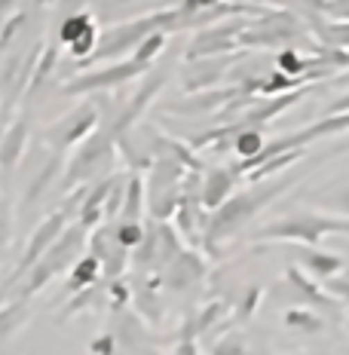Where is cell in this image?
<instances>
[{"mask_svg": "<svg viewBox=\"0 0 349 355\" xmlns=\"http://www.w3.org/2000/svg\"><path fill=\"white\" fill-rule=\"evenodd\" d=\"M346 355H349V352H346Z\"/></svg>", "mask_w": 349, "mask_h": 355, "instance_id": "obj_45", "label": "cell"}, {"mask_svg": "<svg viewBox=\"0 0 349 355\" xmlns=\"http://www.w3.org/2000/svg\"><path fill=\"white\" fill-rule=\"evenodd\" d=\"M31 138V120H28V110H22L10 120L3 132H0V168L3 172H12L16 162L25 153V144Z\"/></svg>", "mask_w": 349, "mask_h": 355, "instance_id": "obj_15", "label": "cell"}, {"mask_svg": "<svg viewBox=\"0 0 349 355\" xmlns=\"http://www.w3.org/2000/svg\"><path fill=\"white\" fill-rule=\"evenodd\" d=\"M129 300H132V291H129V285H126L123 279L108 282V306H110V313H123Z\"/></svg>", "mask_w": 349, "mask_h": 355, "instance_id": "obj_32", "label": "cell"}, {"mask_svg": "<svg viewBox=\"0 0 349 355\" xmlns=\"http://www.w3.org/2000/svg\"><path fill=\"white\" fill-rule=\"evenodd\" d=\"M25 21H28L25 12H12V19L6 21V25H3V31H0V53L12 46V40H16V34L22 31V28H25Z\"/></svg>", "mask_w": 349, "mask_h": 355, "instance_id": "obj_34", "label": "cell"}, {"mask_svg": "<svg viewBox=\"0 0 349 355\" xmlns=\"http://www.w3.org/2000/svg\"><path fill=\"white\" fill-rule=\"evenodd\" d=\"M95 21H92V12H74L71 19H65L62 21V28H58V43H65V46H74V43L83 37L89 28H92Z\"/></svg>", "mask_w": 349, "mask_h": 355, "instance_id": "obj_26", "label": "cell"}, {"mask_svg": "<svg viewBox=\"0 0 349 355\" xmlns=\"http://www.w3.org/2000/svg\"><path fill=\"white\" fill-rule=\"evenodd\" d=\"M303 37H307V25L297 16L285 10H264L239 34V49L279 46V43H294V40H303Z\"/></svg>", "mask_w": 349, "mask_h": 355, "instance_id": "obj_7", "label": "cell"}, {"mask_svg": "<svg viewBox=\"0 0 349 355\" xmlns=\"http://www.w3.org/2000/svg\"><path fill=\"white\" fill-rule=\"evenodd\" d=\"M68 224H71V218L65 214L62 209L58 211H53L49 218H43L40 224L34 227V233L28 236V245H25V251H22V257H19V263H16V270L6 276V282H3V288H0V300H6L12 294V288H16L22 279L31 272V266L40 261L43 254H46L49 248L56 245V239L62 236L65 230H68Z\"/></svg>", "mask_w": 349, "mask_h": 355, "instance_id": "obj_8", "label": "cell"}, {"mask_svg": "<svg viewBox=\"0 0 349 355\" xmlns=\"http://www.w3.org/2000/svg\"><path fill=\"white\" fill-rule=\"evenodd\" d=\"M58 64V46L56 43H43L40 53H37V62L31 68V80H28V92H25V105H31V101L37 98V92L43 89V83H46V77L53 73V68Z\"/></svg>", "mask_w": 349, "mask_h": 355, "instance_id": "obj_21", "label": "cell"}, {"mask_svg": "<svg viewBox=\"0 0 349 355\" xmlns=\"http://www.w3.org/2000/svg\"><path fill=\"white\" fill-rule=\"evenodd\" d=\"M205 272H209L205 257L196 248H184L160 276H162V288H169V291H190V288L203 282Z\"/></svg>", "mask_w": 349, "mask_h": 355, "instance_id": "obj_13", "label": "cell"}, {"mask_svg": "<svg viewBox=\"0 0 349 355\" xmlns=\"http://www.w3.org/2000/svg\"><path fill=\"white\" fill-rule=\"evenodd\" d=\"M212 355H248V346H245V337L242 334H224L218 340V346L212 349Z\"/></svg>", "mask_w": 349, "mask_h": 355, "instance_id": "obj_33", "label": "cell"}, {"mask_svg": "<svg viewBox=\"0 0 349 355\" xmlns=\"http://www.w3.org/2000/svg\"><path fill=\"white\" fill-rule=\"evenodd\" d=\"M34 3H37V6H53L56 0H34Z\"/></svg>", "mask_w": 349, "mask_h": 355, "instance_id": "obj_42", "label": "cell"}, {"mask_svg": "<svg viewBox=\"0 0 349 355\" xmlns=\"http://www.w3.org/2000/svg\"><path fill=\"white\" fill-rule=\"evenodd\" d=\"M285 282L294 288L297 297H303V303H307V309H337L340 303L331 297L325 288H318L309 276H303L300 266H288L285 272Z\"/></svg>", "mask_w": 349, "mask_h": 355, "instance_id": "obj_17", "label": "cell"}, {"mask_svg": "<svg viewBox=\"0 0 349 355\" xmlns=\"http://www.w3.org/2000/svg\"><path fill=\"white\" fill-rule=\"evenodd\" d=\"M31 319V300H10L0 306V346H6L12 337Z\"/></svg>", "mask_w": 349, "mask_h": 355, "instance_id": "obj_20", "label": "cell"}, {"mask_svg": "<svg viewBox=\"0 0 349 355\" xmlns=\"http://www.w3.org/2000/svg\"><path fill=\"white\" fill-rule=\"evenodd\" d=\"M117 352H120L117 334H101L89 343V355H117Z\"/></svg>", "mask_w": 349, "mask_h": 355, "instance_id": "obj_35", "label": "cell"}, {"mask_svg": "<svg viewBox=\"0 0 349 355\" xmlns=\"http://www.w3.org/2000/svg\"><path fill=\"white\" fill-rule=\"evenodd\" d=\"M166 80H169V71H162V68L147 73L144 83H141L135 92H132V98L123 105V110H117V120L110 123V129H108L110 138H114V135H123V132H129L132 125H135L141 116H144V110L153 105V98H157L160 89L166 86Z\"/></svg>", "mask_w": 349, "mask_h": 355, "instance_id": "obj_11", "label": "cell"}, {"mask_svg": "<svg viewBox=\"0 0 349 355\" xmlns=\"http://www.w3.org/2000/svg\"><path fill=\"white\" fill-rule=\"evenodd\" d=\"M132 300L138 303L141 315H144L151 324H160L162 313H166V306H162V276L160 272H151V276L144 279V291L132 294Z\"/></svg>", "mask_w": 349, "mask_h": 355, "instance_id": "obj_19", "label": "cell"}, {"mask_svg": "<svg viewBox=\"0 0 349 355\" xmlns=\"http://www.w3.org/2000/svg\"><path fill=\"white\" fill-rule=\"evenodd\" d=\"M10 209H6V202H3V196H0V251H3L6 245V239H10Z\"/></svg>", "mask_w": 349, "mask_h": 355, "instance_id": "obj_37", "label": "cell"}, {"mask_svg": "<svg viewBox=\"0 0 349 355\" xmlns=\"http://www.w3.org/2000/svg\"><path fill=\"white\" fill-rule=\"evenodd\" d=\"M294 181H297L294 175L266 178V181H261V184H248L245 190L233 193L221 209L209 211V224H205V233H203V248L209 251L212 257H218L221 245L233 239L245 224H251V220H255L273 199H279L285 190H291Z\"/></svg>", "mask_w": 349, "mask_h": 355, "instance_id": "obj_1", "label": "cell"}, {"mask_svg": "<svg viewBox=\"0 0 349 355\" xmlns=\"http://www.w3.org/2000/svg\"><path fill=\"white\" fill-rule=\"evenodd\" d=\"M318 37L331 43L334 49H349V21H328V25H316Z\"/></svg>", "mask_w": 349, "mask_h": 355, "instance_id": "obj_30", "label": "cell"}, {"mask_svg": "<svg viewBox=\"0 0 349 355\" xmlns=\"http://www.w3.org/2000/svg\"><path fill=\"white\" fill-rule=\"evenodd\" d=\"M117 181H120V175H110L105 181L95 184V187H86V196H83L80 211H77V224L83 227V230H95V227L105 224L108 199H110V190H114Z\"/></svg>", "mask_w": 349, "mask_h": 355, "instance_id": "obj_16", "label": "cell"}, {"mask_svg": "<svg viewBox=\"0 0 349 355\" xmlns=\"http://www.w3.org/2000/svg\"><path fill=\"white\" fill-rule=\"evenodd\" d=\"M89 254L101 263V279L105 282H114L126 272V263H132V251L123 248L114 236V224H101L95 227L92 236H89Z\"/></svg>", "mask_w": 349, "mask_h": 355, "instance_id": "obj_10", "label": "cell"}, {"mask_svg": "<svg viewBox=\"0 0 349 355\" xmlns=\"http://www.w3.org/2000/svg\"><path fill=\"white\" fill-rule=\"evenodd\" d=\"M114 236L123 248L135 251L144 242V220H117L114 224Z\"/></svg>", "mask_w": 349, "mask_h": 355, "instance_id": "obj_28", "label": "cell"}, {"mask_svg": "<svg viewBox=\"0 0 349 355\" xmlns=\"http://www.w3.org/2000/svg\"><path fill=\"white\" fill-rule=\"evenodd\" d=\"M230 144H233V153L239 157V162H248V159H255L257 153L264 150L266 138H264L261 129H245V132H239V135H236Z\"/></svg>", "mask_w": 349, "mask_h": 355, "instance_id": "obj_25", "label": "cell"}, {"mask_svg": "<svg viewBox=\"0 0 349 355\" xmlns=\"http://www.w3.org/2000/svg\"><path fill=\"white\" fill-rule=\"evenodd\" d=\"M242 55H245V49L242 53H233V55H214V58H196V62H187L181 68L184 92L193 95V92H209V89H214L218 86V80H224L230 64L239 62Z\"/></svg>", "mask_w": 349, "mask_h": 355, "instance_id": "obj_12", "label": "cell"}, {"mask_svg": "<svg viewBox=\"0 0 349 355\" xmlns=\"http://www.w3.org/2000/svg\"><path fill=\"white\" fill-rule=\"evenodd\" d=\"M147 211H151L153 220H169L175 218L178 202H181V187H184V178H187V168L181 166L178 159L169 157H157L153 166L147 168Z\"/></svg>", "mask_w": 349, "mask_h": 355, "instance_id": "obj_5", "label": "cell"}, {"mask_svg": "<svg viewBox=\"0 0 349 355\" xmlns=\"http://www.w3.org/2000/svg\"><path fill=\"white\" fill-rule=\"evenodd\" d=\"M285 328H291L297 331V334H303V337H313V334H322L325 331V319L318 313H313V309H288L285 313Z\"/></svg>", "mask_w": 349, "mask_h": 355, "instance_id": "obj_24", "label": "cell"}, {"mask_svg": "<svg viewBox=\"0 0 349 355\" xmlns=\"http://www.w3.org/2000/svg\"><path fill=\"white\" fill-rule=\"evenodd\" d=\"M65 166V153H53V162L49 166H43L40 172H37V178L31 181V187H28V196H25V205H34L37 199H40V193L49 187V181L58 175V168Z\"/></svg>", "mask_w": 349, "mask_h": 355, "instance_id": "obj_27", "label": "cell"}, {"mask_svg": "<svg viewBox=\"0 0 349 355\" xmlns=\"http://www.w3.org/2000/svg\"><path fill=\"white\" fill-rule=\"evenodd\" d=\"M99 279H101V263L95 261L92 254H83L74 263V270L68 272V294H80V291H86V288H95Z\"/></svg>", "mask_w": 349, "mask_h": 355, "instance_id": "obj_23", "label": "cell"}, {"mask_svg": "<svg viewBox=\"0 0 349 355\" xmlns=\"http://www.w3.org/2000/svg\"><path fill=\"white\" fill-rule=\"evenodd\" d=\"M340 276H343V279H349V266H343V272H340Z\"/></svg>", "mask_w": 349, "mask_h": 355, "instance_id": "obj_43", "label": "cell"}, {"mask_svg": "<svg viewBox=\"0 0 349 355\" xmlns=\"http://www.w3.org/2000/svg\"><path fill=\"white\" fill-rule=\"evenodd\" d=\"M242 178L236 175L233 166H209L203 172V184H199V199H203V209L205 211H214L233 196L236 184Z\"/></svg>", "mask_w": 349, "mask_h": 355, "instance_id": "obj_14", "label": "cell"}, {"mask_svg": "<svg viewBox=\"0 0 349 355\" xmlns=\"http://www.w3.org/2000/svg\"><path fill=\"white\" fill-rule=\"evenodd\" d=\"M172 355H199L196 340H178V343H175V352H172Z\"/></svg>", "mask_w": 349, "mask_h": 355, "instance_id": "obj_39", "label": "cell"}, {"mask_svg": "<svg viewBox=\"0 0 349 355\" xmlns=\"http://www.w3.org/2000/svg\"><path fill=\"white\" fill-rule=\"evenodd\" d=\"M261 297H264V288L261 285H248V288H245L239 303H236V309H233V322H248L251 315L257 313V306H261Z\"/></svg>", "mask_w": 349, "mask_h": 355, "instance_id": "obj_29", "label": "cell"}, {"mask_svg": "<svg viewBox=\"0 0 349 355\" xmlns=\"http://www.w3.org/2000/svg\"><path fill=\"white\" fill-rule=\"evenodd\" d=\"M16 3H19V0H0V31H3V25L12 19V12H16Z\"/></svg>", "mask_w": 349, "mask_h": 355, "instance_id": "obj_38", "label": "cell"}, {"mask_svg": "<svg viewBox=\"0 0 349 355\" xmlns=\"http://www.w3.org/2000/svg\"><path fill=\"white\" fill-rule=\"evenodd\" d=\"M99 116H101L99 107H95L92 101H86V105H80L74 114L62 116V120H56L49 125L46 144L53 147V153H68L71 147H80L89 135L99 132Z\"/></svg>", "mask_w": 349, "mask_h": 355, "instance_id": "obj_9", "label": "cell"}, {"mask_svg": "<svg viewBox=\"0 0 349 355\" xmlns=\"http://www.w3.org/2000/svg\"><path fill=\"white\" fill-rule=\"evenodd\" d=\"M300 266L303 272H309L313 279H318V282H328V279L340 276L343 272V261H340L337 254H328V251H316V248H307L300 251Z\"/></svg>", "mask_w": 349, "mask_h": 355, "instance_id": "obj_18", "label": "cell"}, {"mask_svg": "<svg viewBox=\"0 0 349 355\" xmlns=\"http://www.w3.org/2000/svg\"><path fill=\"white\" fill-rule=\"evenodd\" d=\"M153 64H144L138 58H123V62H108L101 68H89V71H77L68 80H62L58 95H89V92H114L132 80L151 73Z\"/></svg>", "mask_w": 349, "mask_h": 355, "instance_id": "obj_4", "label": "cell"}, {"mask_svg": "<svg viewBox=\"0 0 349 355\" xmlns=\"http://www.w3.org/2000/svg\"><path fill=\"white\" fill-rule=\"evenodd\" d=\"M328 114H349V92L346 95H340L337 101L328 107Z\"/></svg>", "mask_w": 349, "mask_h": 355, "instance_id": "obj_41", "label": "cell"}, {"mask_svg": "<svg viewBox=\"0 0 349 355\" xmlns=\"http://www.w3.org/2000/svg\"><path fill=\"white\" fill-rule=\"evenodd\" d=\"M322 10L328 12L331 19H349V0H322Z\"/></svg>", "mask_w": 349, "mask_h": 355, "instance_id": "obj_36", "label": "cell"}, {"mask_svg": "<svg viewBox=\"0 0 349 355\" xmlns=\"http://www.w3.org/2000/svg\"><path fill=\"white\" fill-rule=\"evenodd\" d=\"M86 245H89V230H83L77 220H74V224H68V230L58 236L56 245L49 248L46 254H43L40 261L31 266V272H28V276L19 282L22 288H19V291H12L10 297H12V300H31L34 294L43 291V285L53 282L58 272L74 270V263L83 257V248H86Z\"/></svg>", "mask_w": 349, "mask_h": 355, "instance_id": "obj_3", "label": "cell"}, {"mask_svg": "<svg viewBox=\"0 0 349 355\" xmlns=\"http://www.w3.org/2000/svg\"><path fill=\"white\" fill-rule=\"evenodd\" d=\"M95 288H99V285H95ZM95 288H86V291H80V294H71V300L65 303L62 309H58L62 315H58L56 322H68V319H74V315L86 313V309L95 303Z\"/></svg>", "mask_w": 349, "mask_h": 355, "instance_id": "obj_31", "label": "cell"}, {"mask_svg": "<svg viewBox=\"0 0 349 355\" xmlns=\"http://www.w3.org/2000/svg\"><path fill=\"white\" fill-rule=\"evenodd\" d=\"M144 202H147V190H144V178L138 172H132L126 178V193H123V205H120V220H141L144 214Z\"/></svg>", "mask_w": 349, "mask_h": 355, "instance_id": "obj_22", "label": "cell"}, {"mask_svg": "<svg viewBox=\"0 0 349 355\" xmlns=\"http://www.w3.org/2000/svg\"><path fill=\"white\" fill-rule=\"evenodd\" d=\"M114 138H110L108 129H99L95 135H89L83 144H80L77 157L71 159V166L65 168V178L62 184H58V190L62 193H68V190H77L83 181H92V178H99L105 172L108 166H114Z\"/></svg>", "mask_w": 349, "mask_h": 355, "instance_id": "obj_6", "label": "cell"}, {"mask_svg": "<svg viewBox=\"0 0 349 355\" xmlns=\"http://www.w3.org/2000/svg\"><path fill=\"white\" fill-rule=\"evenodd\" d=\"M334 205H337V209H340V211H343L346 218H349V184H346L343 190H340L337 196H334Z\"/></svg>", "mask_w": 349, "mask_h": 355, "instance_id": "obj_40", "label": "cell"}, {"mask_svg": "<svg viewBox=\"0 0 349 355\" xmlns=\"http://www.w3.org/2000/svg\"><path fill=\"white\" fill-rule=\"evenodd\" d=\"M120 3H135V0H120Z\"/></svg>", "mask_w": 349, "mask_h": 355, "instance_id": "obj_44", "label": "cell"}, {"mask_svg": "<svg viewBox=\"0 0 349 355\" xmlns=\"http://www.w3.org/2000/svg\"><path fill=\"white\" fill-rule=\"evenodd\" d=\"M325 236H349V218L322 211H291L270 224L257 227L255 242H294V245H318Z\"/></svg>", "mask_w": 349, "mask_h": 355, "instance_id": "obj_2", "label": "cell"}]
</instances>
